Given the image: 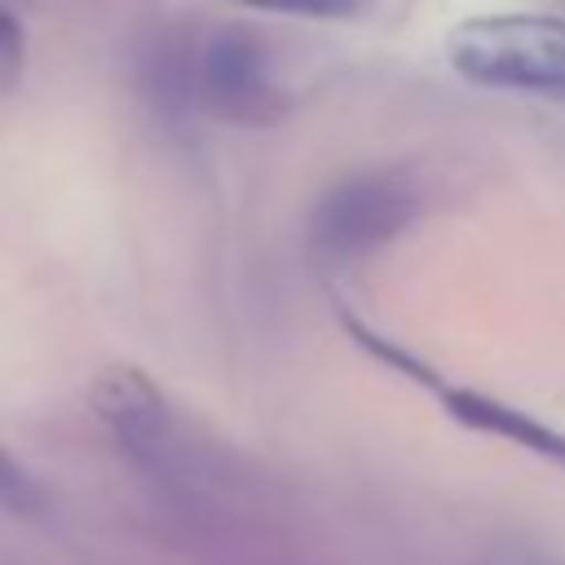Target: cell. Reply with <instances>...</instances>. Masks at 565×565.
Returning a JSON list of instances; mask_svg holds the SVG:
<instances>
[{"mask_svg":"<svg viewBox=\"0 0 565 565\" xmlns=\"http://www.w3.org/2000/svg\"><path fill=\"white\" fill-rule=\"evenodd\" d=\"M446 62L459 79L508 93L565 97L561 13H477L450 26Z\"/></svg>","mask_w":565,"mask_h":565,"instance_id":"obj_1","label":"cell"},{"mask_svg":"<svg viewBox=\"0 0 565 565\" xmlns=\"http://www.w3.org/2000/svg\"><path fill=\"white\" fill-rule=\"evenodd\" d=\"M419 216V190L402 172H349L309 212V247L322 265H358Z\"/></svg>","mask_w":565,"mask_h":565,"instance_id":"obj_2","label":"cell"},{"mask_svg":"<svg viewBox=\"0 0 565 565\" xmlns=\"http://www.w3.org/2000/svg\"><path fill=\"white\" fill-rule=\"evenodd\" d=\"M181 79L199 110L225 124L265 128L287 110L269 49L247 26H212L185 57Z\"/></svg>","mask_w":565,"mask_h":565,"instance_id":"obj_3","label":"cell"},{"mask_svg":"<svg viewBox=\"0 0 565 565\" xmlns=\"http://www.w3.org/2000/svg\"><path fill=\"white\" fill-rule=\"evenodd\" d=\"M97 419L110 428V437L146 468L163 472L177 455V428H172V411L163 402V393L154 388V380L137 366H106L97 380H93V393H88Z\"/></svg>","mask_w":565,"mask_h":565,"instance_id":"obj_4","label":"cell"},{"mask_svg":"<svg viewBox=\"0 0 565 565\" xmlns=\"http://www.w3.org/2000/svg\"><path fill=\"white\" fill-rule=\"evenodd\" d=\"M433 397H437V402L446 406V415L459 419L463 428L503 437V441H512V446H521V450H530V455L552 459V463L565 468V433L552 428V424H543V419H534L530 411H521V406H512V402H499V397H490V393H481V388L446 384V380L433 384Z\"/></svg>","mask_w":565,"mask_h":565,"instance_id":"obj_5","label":"cell"},{"mask_svg":"<svg viewBox=\"0 0 565 565\" xmlns=\"http://www.w3.org/2000/svg\"><path fill=\"white\" fill-rule=\"evenodd\" d=\"M0 512H9V516H35V512H44L40 481L13 459V450L4 441H0Z\"/></svg>","mask_w":565,"mask_h":565,"instance_id":"obj_6","label":"cell"},{"mask_svg":"<svg viewBox=\"0 0 565 565\" xmlns=\"http://www.w3.org/2000/svg\"><path fill=\"white\" fill-rule=\"evenodd\" d=\"M234 4H247V9H260V13H282V18L340 22V18L362 13V4H366V0H234Z\"/></svg>","mask_w":565,"mask_h":565,"instance_id":"obj_7","label":"cell"},{"mask_svg":"<svg viewBox=\"0 0 565 565\" xmlns=\"http://www.w3.org/2000/svg\"><path fill=\"white\" fill-rule=\"evenodd\" d=\"M22 66H26V35H22V22L0 4V97L18 88Z\"/></svg>","mask_w":565,"mask_h":565,"instance_id":"obj_8","label":"cell"}]
</instances>
